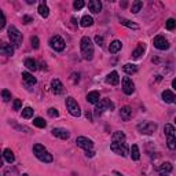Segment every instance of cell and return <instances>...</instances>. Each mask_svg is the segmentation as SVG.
<instances>
[{
    "mask_svg": "<svg viewBox=\"0 0 176 176\" xmlns=\"http://www.w3.org/2000/svg\"><path fill=\"white\" fill-rule=\"evenodd\" d=\"M80 50H81V55L84 59L91 61L94 57V44H92L91 39L88 36H84L80 41Z\"/></svg>",
    "mask_w": 176,
    "mask_h": 176,
    "instance_id": "1",
    "label": "cell"
},
{
    "mask_svg": "<svg viewBox=\"0 0 176 176\" xmlns=\"http://www.w3.org/2000/svg\"><path fill=\"white\" fill-rule=\"evenodd\" d=\"M33 153H34V156L39 158L40 161H43V163H53V160H54L53 156L46 150V147L40 143L33 146Z\"/></svg>",
    "mask_w": 176,
    "mask_h": 176,
    "instance_id": "2",
    "label": "cell"
},
{
    "mask_svg": "<svg viewBox=\"0 0 176 176\" xmlns=\"http://www.w3.org/2000/svg\"><path fill=\"white\" fill-rule=\"evenodd\" d=\"M7 32H8V37H10V40H11V43L14 46L19 47L21 43H22V33H21L14 25L8 26V30H7Z\"/></svg>",
    "mask_w": 176,
    "mask_h": 176,
    "instance_id": "3",
    "label": "cell"
},
{
    "mask_svg": "<svg viewBox=\"0 0 176 176\" xmlns=\"http://www.w3.org/2000/svg\"><path fill=\"white\" fill-rule=\"evenodd\" d=\"M138 131L144 133V135H151L153 132L157 131V124L153 121H143L138 125Z\"/></svg>",
    "mask_w": 176,
    "mask_h": 176,
    "instance_id": "4",
    "label": "cell"
},
{
    "mask_svg": "<svg viewBox=\"0 0 176 176\" xmlns=\"http://www.w3.org/2000/svg\"><path fill=\"white\" fill-rule=\"evenodd\" d=\"M66 108L69 110V113H70L72 116L74 117H78L81 114V110H80V106H78V103L74 101V98H72V96H68L66 98Z\"/></svg>",
    "mask_w": 176,
    "mask_h": 176,
    "instance_id": "5",
    "label": "cell"
},
{
    "mask_svg": "<svg viewBox=\"0 0 176 176\" xmlns=\"http://www.w3.org/2000/svg\"><path fill=\"white\" fill-rule=\"evenodd\" d=\"M110 149H112V151H114L116 154H118V156H121V157L128 156V146L125 144V142L124 143H114L113 142L112 144H110Z\"/></svg>",
    "mask_w": 176,
    "mask_h": 176,
    "instance_id": "6",
    "label": "cell"
},
{
    "mask_svg": "<svg viewBox=\"0 0 176 176\" xmlns=\"http://www.w3.org/2000/svg\"><path fill=\"white\" fill-rule=\"evenodd\" d=\"M50 46H51V48L53 50H55V51H63L65 50V41H63V39H62L61 36H58V34H55V36H53L50 39Z\"/></svg>",
    "mask_w": 176,
    "mask_h": 176,
    "instance_id": "7",
    "label": "cell"
},
{
    "mask_svg": "<svg viewBox=\"0 0 176 176\" xmlns=\"http://www.w3.org/2000/svg\"><path fill=\"white\" fill-rule=\"evenodd\" d=\"M76 143H77L78 147H81V149H84V150H92V147H94V142L85 136H78L77 139H76Z\"/></svg>",
    "mask_w": 176,
    "mask_h": 176,
    "instance_id": "8",
    "label": "cell"
},
{
    "mask_svg": "<svg viewBox=\"0 0 176 176\" xmlns=\"http://www.w3.org/2000/svg\"><path fill=\"white\" fill-rule=\"evenodd\" d=\"M114 108V105H113L112 102L109 101V99H101L98 103H96V114H101V113H103L106 109H113Z\"/></svg>",
    "mask_w": 176,
    "mask_h": 176,
    "instance_id": "9",
    "label": "cell"
},
{
    "mask_svg": "<svg viewBox=\"0 0 176 176\" xmlns=\"http://www.w3.org/2000/svg\"><path fill=\"white\" fill-rule=\"evenodd\" d=\"M123 91L125 95H132L133 91H135V84L129 77L123 78Z\"/></svg>",
    "mask_w": 176,
    "mask_h": 176,
    "instance_id": "10",
    "label": "cell"
},
{
    "mask_svg": "<svg viewBox=\"0 0 176 176\" xmlns=\"http://www.w3.org/2000/svg\"><path fill=\"white\" fill-rule=\"evenodd\" d=\"M153 44H154V47L158 48V50H161V51H165V50L169 48V43H168V40L165 39V37H163V36H156L154 37Z\"/></svg>",
    "mask_w": 176,
    "mask_h": 176,
    "instance_id": "11",
    "label": "cell"
},
{
    "mask_svg": "<svg viewBox=\"0 0 176 176\" xmlns=\"http://www.w3.org/2000/svg\"><path fill=\"white\" fill-rule=\"evenodd\" d=\"M51 132H53L54 136L59 138V139H63V140L69 139V136H70V132H69L68 129H65V128H54Z\"/></svg>",
    "mask_w": 176,
    "mask_h": 176,
    "instance_id": "12",
    "label": "cell"
},
{
    "mask_svg": "<svg viewBox=\"0 0 176 176\" xmlns=\"http://www.w3.org/2000/svg\"><path fill=\"white\" fill-rule=\"evenodd\" d=\"M51 88H53V92L55 95L63 94V84H62L58 78H54V80L51 81Z\"/></svg>",
    "mask_w": 176,
    "mask_h": 176,
    "instance_id": "13",
    "label": "cell"
},
{
    "mask_svg": "<svg viewBox=\"0 0 176 176\" xmlns=\"http://www.w3.org/2000/svg\"><path fill=\"white\" fill-rule=\"evenodd\" d=\"M88 8L94 14H98L102 10V3L99 0H91V2H88Z\"/></svg>",
    "mask_w": 176,
    "mask_h": 176,
    "instance_id": "14",
    "label": "cell"
},
{
    "mask_svg": "<svg viewBox=\"0 0 176 176\" xmlns=\"http://www.w3.org/2000/svg\"><path fill=\"white\" fill-rule=\"evenodd\" d=\"M120 116H121V118L124 121H128V120H131V117H132V109L129 106H124L120 110Z\"/></svg>",
    "mask_w": 176,
    "mask_h": 176,
    "instance_id": "15",
    "label": "cell"
},
{
    "mask_svg": "<svg viewBox=\"0 0 176 176\" xmlns=\"http://www.w3.org/2000/svg\"><path fill=\"white\" fill-rule=\"evenodd\" d=\"M106 83L110 85H117L120 83V77H118V73L114 70V72H112L108 77H106Z\"/></svg>",
    "mask_w": 176,
    "mask_h": 176,
    "instance_id": "16",
    "label": "cell"
},
{
    "mask_svg": "<svg viewBox=\"0 0 176 176\" xmlns=\"http://www.w3.org/2000/svg\"><path fill=\"white\" fill-rule=\"evenodd\" d=\"M0 53H2V55H7V57H11V55H14V47L11 46V44H6L3 43L2 47H0Z\"/></svg>",
    "mask_w": 176,
    "mask_h": 176,
    "instance_id": "17",
    "label": "cell"
},
{
    "mask_svg": "<svg viewBox=\"0 0 176 176\" xmlns=\"http://www.w3.org/2000/svg\"><path fill=\"white\" fill-rule=\"evenodd\" d=\"M163 99L165 103H173L176 102V96L173 95V92L169 91V89H165L163 92Z\"/></svg>",
    "mask_w": 176,
    "mask_h": 176,
    "instance_id": "18",
    "label": "cell"
},
{
    "mask_svg": "<svg viewBox=\"0 0 176 176\" xmlns=\"http://www.w3.org/2000/svg\"><path fill=\"white\" fill-rule=\"evenodd\" d=\"M87 101L89 103H98L99 101H101V95H99V92L98 91H91V92H88V95H87Z\"/></svg>",
    "mask_w": 176,
    "mask_h": 176,
    "instance_id": "19",
    "label": "cell"
},
{
    "mask_svg": "<svg viewBox=\"0 0 176 176\" xmlns=\"http://www.w3.org/2000/svg\"><path fill=\"white\" fill-rule=\"evenodd\" d=\"M112 140L114 143H124V142H125V133L121 132V131H117V132L113 133Z\"/></svg>",
    "mask_w": 176,
    "mask_h": 176,
    "instance_id": "20",
    "label": "cell"
},
{
    "mask_svg": "<svg viewBox=\"0 0 176 176\" xmlns=\"http://www.w3.org/2000/svg\"><path fill=\"white\" fill-rule=\"evenodd\" d=\"M121 47H123L121 41H120V40H114L113 43H110V46H109L110 54H116V53H118V51L121 50Z\"/></svg>",
    "mask_w": 176,
    "mask_h": 176,
    "instance_id": "21",
    "label": "cell"
},
{
    "mask_svg": "<svg viewBox=\"0 0 176 176\" xmlns=\"http://www.w3.org/2000/svg\"><path fill=\"white\" fill-rule=\"evenodd\" d=\"M37 11H39V14L43 18H47L48 15H50V10H48V7H47V4L44 2H41L40 4H39V8H37Z\"/></svg>",
    "mask_w": 176,
    "mask_h": 176,
    "instance_id": "22",
    "label": "cell"
},
{
    "mask_svg": "<svg viewBox=\"0 0 176 176\" xmlns=\"http://www.w3.org/2000/svg\"><path fill=\"white\" fill-rule=\"evenodd\" d=\"M22 78H23V81H25L28 85H34V84H36V78H34L33 76L29 73V72H23V73H22Z\"/></svg>",
    "mask_w": 176,
    "mask_h": 176,
    "instance_id": "23",
    "label": "cell"
},
{
    "mask_svg": "<svg viewBox=\"0 0 176 176\" xmlns=\"http://www.w3.org/2000/svg\"><path fill=\"white\" fill-rule=\"evenodd\" d=\"M3 157H4V160L8 164H13L14 161H15V156H14V153L10 149H6L4 151H3Z\"/></svg>",
    "mask_w": 176,
    "mask_h": 176,
    "instance_id": "24",
    "label": "cell"
},
{
    "mask_svg": "<svg viewBox=\"0 0 176 176\" xmlns=\"http://www.w3.org/2000/svg\"><path fill=\"white\" fill-rule=\"evenodd\" d=\"M124 69V72H125L127 74H133V73H136L138 72V66L136 65H133V63H125L123 66Z\"/></svg>",
    "mask_w": 176,
    "mask_h": 176,
    "instance_id": "25",
    "label": "cell"
},
{
    "mask_svg": "<svg viewBox=\"0 0 176 176\" xmlns=\"http://www.w3.org/2000/svg\"><path fill=\"white\" fill-rule=\"evenodd\" d=\"M120 22H121V25L129 28V29H139V26H138V23L132 22V21L129 19H125V18H120Z\"/></svg>",
    "mask_w": 176,
    "mask_h": 176,
    "instance_id": "26",
    "label": "cell"
},
{
    "mask_svg": "<svg viewBox=\"0 0 176 176\" xmlns=\"http://www.w3.org/2000/svg\"><path fill=\"white\" fill-rule=\"evenodd\" d=\"M167 143H168V149L175 150L176 149V135H167Z\"/></svg>",
    "mask_w": 176,
    "mask_h": 176,
    "instance_id": "27",
    "label": "cell"
},
{
    "mask_svg": "<svg viewBox=\"0 0 176 176\" xmlns=\"http://www.w3.org/2000/svg\"><path fill=\"white\" fill-rule=\"evenodd\" d=\"M92 23H94V19H92V17H89V15H84L80 21V25L83 28H88V26H91Z\"/></svg>",
    "mask_w": 176,
    "mask_h": 176,
    "instance_id": "28",
    "label": "cell"
},
{
    "mask_svg": "<svg viewBox=\"0 0 176 176\" xmlns=\"http://www.w3.org/2000/svg\"><path fill=\"white\" fill-rule=\"evenodd\" d=\"M131 158L135 160V161H138L140 158V153H139V147H138V144H132V147H131Z\"/></svg>",
    "mask_w": 176,
    "mask_h": 176,
    "instance_id": "29",
    "label": "cell"
},
{
    "mask_svg": "<svg viewBox=\"0 0 176 176\" xmlns=\"http://www.w3.org/2000/svg\"><path fill=\"white\" fill-rule=\"evenodd\" d=\"M143 53H144V46H143L142 43H140L139 46H138L135 50L132 51V57H133V58H140V57L143 55Z\"/></svg>",
    "mask_w": 176,
    "mask_h": 176,
    "instance_id": "30",
    "label": "cell"
},
{
    "mask_svg": "<svg viewBox=\"0 0 176 176\" xmlns=\"http://www.w3.org/2000/svg\"><path fill=\"white\" fill-rule=\"evenodd\" d=\"M25 66L29 69V70H36L37 69V63H36V61L32 59V58H26L25 59Z\"/></svg>",
    "mask_w": 176,
    "mask_h": 176,
    "instance_id": "31",
    "label": "cell"
},
{
    "mask_svg": "<svg viewBox=\"0 0 176 176\" xmlns=\"http://www.w3.org/2000/svg\"><path fill=\"white\" fill-rule=\"evenodd\" d=\"M158 169H160V172L161 173H169V172L172 171V165H171V163H164V164H161L160 165V168H158Z\"/></svg>",
    "mask_w": 176,
    "mask_h": 176,
    "instance_id": "32",
    "label": "cell"
},
{
    "mask_svg": "<svg viewBox=\"0 0 176 176\" xmlns=\"http://www.w3.org/2000/svg\"><path fill=\"white\" fill-rule=\"evenodd\" d=\"M33 125L34 127H37V128H46V121H44L41 117H36V118L33 120Z\"/></svg>",
    "mask_w": 176,
    "mask_h": 176,
    "instance_id": "33",
    "label": "cell"
},
{
    "mask_svg": "<svg viewBox=\"0 0 176 176\" xmlns=\"http://www.w3.org/2000/svg\"><path fill=\"white\" fill-rule=\"evenodd\" d=\"M142 7H143V3L140 2V0H136V2L132 4V7H131V11H132L133 14H138L140 11V8H142Z\"/></svg>",
    "mask_w": 176,
    "mask_h": 176,
    "instance_id": "34",
    "label": "cell"
},
{
    "mask_svg": "<svg viewBox=\"0 0 176 176\" xmlns=\"http://www.w3.org/2000/svg\"><path fill=\"white\" fill-rule=\"evenodd\" d=\"M33 112L34 110L32 108H25L22 110V117L23 118H30V117H33Z\"/></svg>",
    "mask_w": 176,
    "mask_h": 176,
    "instance_id": "35",
    "label": "cell"
},
{
    "mask_svg": "<svg viewBox=\"0 0 176 176\" xmlns=\"http://www.w3.org/2000/svg\"><path fill=\"white\" fill-rule=\"evenodd\" d=\"M164 132H165V135H175V128H173V125H171V124H165Z\"/></svg>",
    "mask_w": 176,
    "mask_h": 176,
    "instance_id": "36",
    "label": "cell"
},
{
    "mask_svg": "<svg viewBox=\"0 0 176 176\" xmlns=\"http://www.w3.org/2000/svg\"><path fill=\"white\" fill-rule=\"evenodd\" d=\"M165 28H167L168 30H173L176 28V21L173 18H169L167 22H165Z\"/></svg>",
    "mask_w": 176,
    "mask_h": 176,
    "instance_id": "37",
    "label": "cell"
},
{
    "mask_svg": "<svg viewBox=\"0 0 176 176\" xmlns=\"http://www.w3.org/2000/svg\"><path fill=\"white\" fill-rule=\"evenodd\" d=\"M2 96H3V101L8 102L10 99H11V92H10L8 89H3V91H2Z\"/></svg>",
    "mask_w": 176,
    "mask_h": 176,
    "instance_id": "38",
    "label": "cell"
},
{
    "mask_svg": "<svg viewBox=\"0 0 176 176\" xmlns=\"http://www.w3.org/2000/svg\"><path fill=\"white\" fill-rule=\"evenodd\" d=\"M30 43H32V47L33 48H39V46H40L39 37H37V36H32V37H30Z\"/></svg>",
    "mask_w": 176,
    "mask_h": 176,
    "instance_id": "39",
    "label": "cell"
},
{
    "mask_svg": "<svg viewBox=\"0 0 176 176\" xmlns=\"http://www.w3.org/2000/svg\"><path fill=\"white\" fill-rule=\"evenodd\" d=\"M73 7L76 10H81L83 7H84V2H83V0H76L73 3Z\"/></svg>",
    "mask_w": 176,
    "mask_h": 176,
    "instance_id": "40",
    "label": "cell"
},
{
    "mask_svg": "<svg viewBox=\"0 0 176 176\" xmlns=\"http://www.w3.org/2000/svg\"><path fill=\"white\" fill-rule=\"evenodd\" d=\"M48 116L50 117H58L59 116V112H58L55 108H51V109H48Z\"/></svg>",
    "mask_w": 176,
    "mask_h": 176,
    "instance_id": "41",
    "label": "cell"
},
{
    "mask_svg": "<svg viewBox=\"0 0 176 176\" xmlns=\"http://www.w3.org/2000/svg\"><path fill=\"white\" fill-rule=\"evenodd\" d=\"M4 26H6V17L2 10H0V29H3Z\"/></svg>",
    "mask_w": 176,
    "mask_h": 176,
    "instance_id": "42",
    "label": "cell"
},
{
    "mask_svg": "<svg viewBox=\"0 0 176 176\" xmlns=\"http://www.w3.org/2000/svg\"><path fill=\"white\" fill-rule=\"evenodd\" d=\"M13 108H14V110H19L21 108H22V101H21V99H15Z\"/></svg>",
    "mask_w": 176,
    "mask_h": 176,
    "instance_id": "43",
    "label": "cell"
},
{
    "mask_svg": "<svg viewBox=\"0 0 176 176\" xmlns=\"http://www.w3.org/2000/svg\"><path fill=\"white\" fill-rule=\"evenodd\" d=\"M95 41H96V44H98V46H103V37L99 36V34H96V36H95Z\"/></svg>",
    "mask_w": 176,
    "mask_h": 176,
    "instance_id": "44",
    "label": "cell"
},
{
    "mask_svg": "<svg viewBox=\"0 0 176 176\" xmlns=\"http://www.w3.org/2000/svg\"><path fill=\"white\" fill-rule=\"evenodd\" d=\"M30 22H33V18H32V17H29V15H25V17H23V23H30Z\"/></svg>",
    "mask_w": 176,
    "mask_h": 176,
    "instance_id": "45",
    "label": "cell"
},
{
    "mask_svg": "<svg viewBox=\"0 0 176 176\" xmlns=\"http://www.w3.org/2000/svg\"><path fill=\"white\" fill-rule=\"evenodd\" d=\"M85 156L89 157V158H92L95 156V151L94 150H85Z\"/></svg>",
    "mask_w": 176,
    "mask_h": 176,
    "instance_id": "46",
    "label": "cell"
},
{
    "mask_svg": "<svg viewBox=\"0 0 176 176\" xmlns=\"http://www.w3.org/2000/svg\"><path fill=\"white\" fill-rule=\"evenodd\" d=\"M85 117H87V118H89V121H92V114L89 112H85Z\"/></svg>",
    "mask_w": 176,
    "mask_h": 176,
    "instance_id": "47",
    "label": "cell"
},
{
    "mask_svg": "<svg viewBox=\"0 0 176 176\" xmlns=\"http://www.w3.org/2000/svg\"><path fill=\"white\" fill-rule=\"evenodd\" d=\"M113 173H114L116 176H124L123 173H120V172H117V171H114V172H113Z\"/></svg>",
    "mask_w": 176,
    "mask_h": 176,
    "instance_id": "48",
    "label": "cell"
},
{
    "mask_svg": "<svg viewBox=\"0 0 176 176\" xmlns=\"http://www.w3.org/2000/svg\"><path fill=\"white\" fill-rule=\"evenodd\" d=\"M172 87H173V88L176 89V78H175V80H173V81H172Z\"/></svg>",
    "mask_w": 176,
    "mask_h": 176,
    "instance_id": "49",
    "label": "cell"
},
{
    "mask_svg": "<svg viewBox=\"0 0 176 176\" xmlns=\"http://www.w3.org/2000/svg\"><path fill=\"white\" fill-rule=\"evenodd\" d=\"M163 176H168V175H167V173H164V175H163Z\"/></svg>",
    "mask_w": 176,
    "mask_h": 176,
    "instance_id": "50",
    "label": "cell"
},
{
    "mask_svg": "<svg viewBox=\"0 0 176 176\" xmlns=\"http://www.w3.org/2000/svg\"><path fill=\"white\" fill-rule=\"evenodd\" d=\"M22 176H28V175H26V173H25V175H22Z\"/></svg>",
    "mask_w": 176,
    "mask_h": 176,
    "instance_id": "51",
    "label": "cell"
},
{
    "mask_svg": "<svg viewBox=\"0 0 176 176\" xmlns=\"http://www.w3.org/2000/svg\"><path fill=\"white\" fill-rule=\"evenodd\" d=\"M175 123H176V117H175Z\"/></svg>",
    "mask_w": 176,
    "mask_h": 176,
    "instance_id": "52",
    "label": "cell"
}]
</instances>
